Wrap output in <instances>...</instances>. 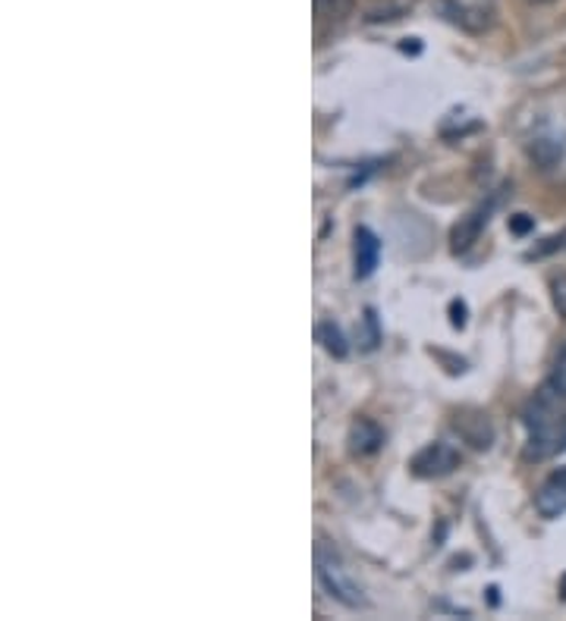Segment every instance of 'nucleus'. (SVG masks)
<instances>
[{"label":"nucleus","mask_w":566,"mask_h":621,"mask_svg":"<svg viewBox=\"0 0 566 621\" xmlns=\"http://www.w3.org/2000/svg\"><path fill=\"white\" fill-rule=\"evenodd\" d=\"M460 468V452L448 446V442H428L422 452H416V459L409 464V471L419 478V481H438V478H448Z\"/></svg>","instance_id":"7ed1b4c3"},{"label":"nucleus","mask_w":566,"mask_h":621,"mask_svg":"<svg viewBox=\"0 0 566 621\" xmlns=\"http://www.w3.org/2000/svg\"><path fill=\"white\" fill-rule=\"evenodd\" d=\"M561 452H566V414H557L542 427L529 430V442H525V459L529 461L554 459Z\"/></svg>","instance_id":"20e7f679"},{"label":"nucleus","mask_w":566,"mask_h":621,"mask_svg":"<svg viewBox=\"0 0 566 621\" xmlns=\"http://www.w3.org/2000/svg\"><path fill=\"white\" fill-rule=\"evenodd\" d=\"M554 252H566V230L557 232V235H547L542 245H535L532 252H525V257L529 261H535V257H547V254Z\"/></svg>","instance_id":"f8f14e48"},{"label":"nucleus","mask_w":566,"mask_h":621,"mask_svg":"<svg viewBox=\"0 0 566 621\" xmlns=\"http://www.w3.org/2000/svg\"><path fill=\"white\" fill-rule=\"evenodd\" d=\"M561 599H566V575L561 577Z\"/></svg>","instance_id":"a211bd4d"},{"label":"nucleus","mask_w":566,"mask_h":621,"mask_svg":"<svg viewBox=\"0 0 566 621\" xmlns=\"http://www.w3.org/2000/svg\"><path fill=\"white\" fill-rule=\"evenodd\" d=\"M321 13H330V16H343L350 10V0H315Z\"/></svg>","instance_id":"f3484780"},{"label":"nucleus","mask_w":566,"mask_h":621,"mask_svg":"<svg viewBox=\"0 0 566 621\" xmlns=\"http://www.w3.org/2000/svg\"><path fill=\"white\" fill-rule=\"evenodd\" d=\"M551 301H554L557 314L566 321V274L551 276Z\"/></svg>","instance_id":"4468645a"},{"label":"nucleus","mask_w":566,"mask_h":621,"mask_svg":"<svg viewBox=\"0 0 566 621\" xmlns=\"http://www.w3.org/2000/svg\"><path fill=\"white\" fill-rule=\"evenodd\" d=\"M532 230H535V220H532L529 214H513V217H510V232H513V235H525V232Z\"/></svg>","instance_id":"dca6fc26"},{"label":"nucleus","mask_w":566,"mask_h":621,"mask_svg":"<svg viewBox=\"0 0 566 621\" xmlns=\"http://www.w3.org/2000/svg\"><path fill=\"white\" fill-rule=\"evenodd\" d=\"M381 261V239L369 227H355L353 232V274L355 279H369Z\"/></svg>","instance_id":"423d86ee"},{"label":"nucleus","mask_w":566,"mask_h":621,"mask_svg":"<svg viewBox=\"0 0 566 621\" xmlns=\"http://www.w3.org/2000/svg\"><path fill=\"white\" fill-rule=\"evenodd\" d=\"M315 575H318V584L325 587V594L337 599L340 606H347V609H365L369 606L362 584L355 580L350 565L343 562V555L333 550L328 540L315 543Z\"/></svg>","instance_id":"f257e3e1"},{"label":"nucleus","mask_w":566,"mask_h":621,"mask_svg":"<svg viewBox=\"0 0 566 621\" xmlns=\"http://www.w3.org/2000/svg\"><path fill=\"white\" fill-rule=\"evenodd\" d=\"M315 336H318V343L325 345V352L333 355V358H347V355H350V343H347L343 330L333 321L318 323V326H315Z\"/></svg>","instance_id":"9b49d317"},{"label":"nucleus","mask_w":566,"mask_h":621,"mask_svg":"<svg viewBox=\"0 0 566 621\" xmlns=\"http://www.w3.org/2000/svg\"><path fill=\"white\" fill-rule=\"evenodd\" d=\"M350 452L359 456V459H365V456H375L377 449L384 446V430L377 427L372 417H355L353 424H350Z\"/></svg>","instance_id":"6e6552de"},{"label":"nucleus","mask_w":566,"mask_h":621,"mask_svg":"<svg viewBox=\"0 0 566 621\" xmlns=\"http://www.w3.org/2000/svg\"><path fill=\"white\" fill-rule=\"evenodd\" d=\"M456 430H460L463 439L472 442L475 449H488V446H491V439H495V427H491V421L478 412L456 414Z\"/></svg>","instance_id":"9d476101"},{"label":"nucleus","mask_w":566,"mask_h":621,"mask_svg":"<svg viewBox=\"0 0 566 621\" xmlns=\"http://www.w3.org/2000/svg\"><path fill=\"white\" fill-rule=\"evenodd\" d=\"M547 383L566 399V343L561 345V352H557V358H554V370H551V380H547Z\"/></svg>","instance_id":"ddd939ff"},{"label":"nucleus","mask_w":566,"mask_h":621,"mask_svg":"<svg viewBox=\"0 0 566 621\" xmlns=\"http://www.w3.org/2000/svg\"><path fill=\"white\" fill-rule=\"evenodd\" d=\"M564 154H566V136H564V133L544 129V133H539V136L529 141V158L539 163L542 170H551V166L561 161Z\"/></svg>","instance_id":"1a4fd4ad"},{"label":"nucleus","mask_w":566,"mask_h":621,"mask_svg":"<svg viewBox=\"0 0 566 621\" xmlns=\"http://www.w3.org/2000/svg\"><path fill=\"white\" fill-rule=\"evenodd\" d=\"M497 198H500V195H491L485 205L475 207L469 217H463V220L453 227V232H450V245H453V252H466L472 242L482 235V230H485L488 220H491V210L497 207Z\"/></svg>","instance_id":"39448f33"},{"label":"nucleus","mask_w":566,"mask_h":621,"mask_svg":"<svg viewBox=\"0 0 566 621\" xmlns=\"http://www.w3.org/2000/svg\"><path fill=\"white\" fill-rule=\"evenodd\" d=\"M466 314H469L466 301H460V299L450 301V323H453L456 330H463V326H466Z\"/></svg>","instance_id":"2eb2a0df"},{"label":"nucleus","mask_w":566,"mask_h":621,"mask_svg":"<svg viewBox=\"0 0 566 621\" xmlns=\"http://www.w3.org/2000/svg\"><path fill=\"white\" fill-rule=\"evenodd\" d=\"M529 3H535V7H542V3H554V0H529Z\"/></svg>","instance_id":"6ab92c4d"},{"label":"nucleus","mask_w":566,"mask_h":621,"mask_svg":"<svg viewBox=\"0 0 566 621\" xmlns=\"http://www.w3.org/2000/svg\"><path fill=\"white\" fill-rule=\"evenodd\" d=\"M535 508L542 518H561L566 515V468L554 471L535 493Z\"/></svg>","instance_id":"0eeeda50"},{"label":"nucleus","mask_w":566,"mask_h":621,"mask_svg":"<svg viewBox=\"0 0 566 621\" xmlns=\"http://www.w3.org/2000/svg\"><path fill=\"white\" fill-rule=\"evenodd\" d=\"M438 13L466 35H485L497 16L495 0H438Z\"/></svg>","instance_id":"f03ea898"}]
</instances>
